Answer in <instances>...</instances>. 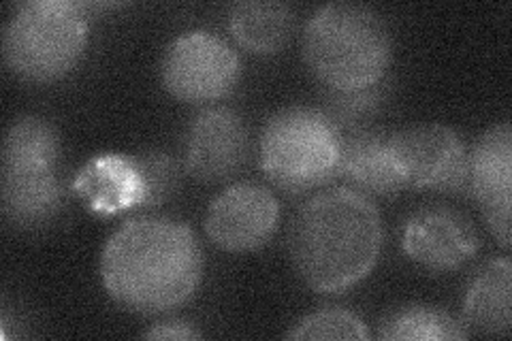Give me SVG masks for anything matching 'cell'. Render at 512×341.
Instances as JSON below:
<instances>
[{
    "mask_svg": "<svg viewBox=\"0 0 512 341\" xmlns=\"http://www.w3.org/2000/svg\"><path fill=\"white\" fill-rule=\"evenodd\" d=\"M229 28L235 41L246 50L254 54H276L291 39L295 11L278 0L235 3L229 13Z\"/></svg>",
    "mask_w": 512,
    "mask_h": 341,
    "instance_id": "obj_15",
    "label": "cell"
},
{
    "mask_svg": "<svg viewBox=\"0 0 512 341\" xmlns=\"http://www.w3.org/2000/svg\"><path fill=\"white\" fill-rule=\"evenodd\" d=\"M340 131L320 107L278 109L261 133V169L288 194H306L338 177Z\"/></svg>",
    "mask_w": 512,
    "mask_h": 341,
    "instance_id": "obj_5",
    "label": "cell"
},
{
    "mask_svg": "<svg viewBox=\"0 0 512 341\" xmlns=\"http://www.w3.org/2000/svg\"><path fill=\"white\" fill-rule=\"evenodd\" d=\"M62 139L52 120L43 116L15 118L3 139V162H50L60 165Z\"/></svg>",
    "mask_w": 512,
    "mask_h": 341,
    "instance_id": "obj_18",
    "label": "cell"
},
{
    "mask_svg": "<svg viewBox=\"0 0 512 341\" xmlns=\"http://www.w3.org/2000/svg\"><path fill=\"white\" fill-rule=\"evenodd\" d=\"M143 339H201V331L195 324L182 320V318H171L150 324L148 331H143Z\"/></svg>",
    "mask_w": 512,
    "mask_h": 341,
    "instance_id": "obj_22",
    "label": "cell"
},
{
    "mask_svg": "<svg viewBox=\"0 0 512 341\" xmlns=\"http://www.w3.org/2000/svg\"><path fill=\"white\" fill-rule=\"evenodd\" d=\"M301 50L325 90H361L387 77L393 41L376 9L329 3L310 15Z\"/></svg>",
    "mask_w": 512,
    "mask_h": 341,
    "instance_id": "obj_3",
    "label": "cell"
},
{
    "mask_svg": "<svg viewBox=\"0 0 512 341\" xmlns=\"http://www.w3.org/2000/svg\"><path fill=\"white\" fill-rule=\"evenodd\" d=\"M512 263L508 256L493 258L474 275L463 301L468 327L487 335H508L512 327Z\"/></svg>",
    "mask_w": 512,
    "mask_h": 341,
    "instance_id": "obj_14",
    "label": "cell"
},
{
    "mask_svg": "<svg viewBox=\"0 0 512 341\" xmlns=\"http://www.w3.org/2000/svg\"><path fill=\"white\" fill-rule=\"evenodd\" d=\"M242 75L235 47L205 28L175 37L160 60L165 90L184 103H214L224 99Z\"/></svg>",
    "mask_w": 512,
    "mask_h": 341,
    "instance_id": "obj_6",
    "label": "cell"
},
{
    "mask_svg": "<svg viewBox=\"0 0 512 341\" xmlns=\"http://www.w3.org/2000/svg\"><path fill=\"white\" fill-rule=\"evenodd\" d=\"M468 192L480 207L491 235L504 250L510 248L512 205V128L510 122L493 124L470 150Z\"/></svg>",
    "mask_w": 512,
    "mask_h": 341,
    "instance_id": "obj_11",
    "label": "cell"
},
{
    "mask_svg": "<svg viewBox=\"0 0 512 341\" xmlns=\"http://www.w3.org/2000/svg\"><path fill=\"white\" fill-rule=\"evenodd\" d=\"M389 86L391 81L384 77L378 84L361 90H325V103L320 109L327 113L338 131L367 126L387 101Z\"/></svg>",
    "mask_w": 512,
    "mask_h": 341,
    "instance_id": "obj_19",
    "label": "cell"
},
{
    "mask_svg": "<svg viewBox=\"0 0 512 341\" xmlns=\"http://www.w3.org/2000/svg\"><path fill=\"white\" fill-rule=\"evenodd\" d=\"M131 158L143 188V199L139 207L163 205L180 188V165L167 152L148 150L133 154Z\"/></svg>",
    "mask_w": 512,
    "mask_h": 341,
    "instance_id": "obj_20",
    "label": "cell"
},
{
    "mask_svg": "<svg viewBox=\"0 0 512 341\" xmlns=\"http://www.w3.org/2000/svg\"><path fill=\"white\" fill-rule=\"evenodd\" d=\"M389 145L406 188L468 192L470 150L453 128L438 122L406 126L389 135Z\"/></svg>",
    "mask_w": 512,
    "mask_h": 341,
    "instance_id": "obj_7",
    "label": "cell"
},
{
    "mask_svg": "<svg viewBox=\"0 0 512 341\" xmlns=\"http://www.w3.org/2000/svg\"><path fill=\"white\" fill-rule=\"evenodd\" d=\"M338 177H344L348 188L374 197H393L406 188L391 154L389 135L372 124L340 131Z\"/></svg>",
    "mask_w": 512,
    "mask_h": 341,
    "instance_id": "obj_13",
    "label": "cell"
},
{
    "mask_svg": "<svg viewBox=\"0 0 512 341\" xmlns=\"http://www.w3.org/2000/svg\"><path fill=\"white\" fill-rule=\"evenodd\" d=\"M252 141L246 120L231 107H207L190 120L182 141V162L190 177L224 182L246 167Z\"/></svg>",
    "mask_w": 512,
    "mask_h": 341,
    "instance_id": "obj_8",
    "label": "cell"
},
{
    "mask_svg": "<svg viewBox=\"0 0 512 341\" xmlns=\"http://www.w3.org/2000/svg\"><path fill=\"white\" fill-rule=\"evenodd\" d=\"M378 337L387 341H444L468 339V324L436 305L408 303L384 314Z\"/></svg>",
    "mask_w": 512,
    "mask_h": 341,
    "instance_id": "obj_17",
    "label": "cell"
},
{
    "mask_svg": "<svg viewBox=\"0 0 512 341\" xmlns=\"http://www.w3.org/2000/svg\"><path fill=\"white\" fill-rule=\"evenodd\" d=\"M203 278L197 235L180 220L137 216L109 235L101 254L107 295L135 314H167L195 295Z\"/></svg>",
    "mask_w": 512,
    "mask_h": 341,
    "instance_id": "obj_1",
    "label": "cell"
},
{
    "mask_svg": "<svg viewBox=\"0 0 512 341\" xmlns=\"http://www.w3.org/2000/svg\"><path fill=\"white\" fill-rule=\"evenodd\" d=\"M280 222L276 194L263 184L237 182L207 207L205 233L227 252H250L274 237Z\"/></svg>",
    "mask_w": 512,
    "mask_h": 341,
    "instance_id": "obj_9",
    "label": "cell"
},
{
    "mask_svg": "<svg viewBox=\"0 0 512 341\" xmlns=\"http://www.w3.org/2000/svg\"><path fill=\"white\" fill-rule=\"evenodd\" d=\"M288 339H370L367 324L344 307H323L303 316L286 333Z\"/></svg>",
    "mask_w": 512,
    "mask_h": 341,
    "instance_id": "obj_21",
    "label": "cell"
},
{
    "mask_svg": "<svg viewBox=\"0 0 512 341\" xmlns=\"http://www.w3.org/2000/svg\"><path fill=\"white\" fill-rule=\"evenodd\" d=\"M77 190L92 207L101 211H118L139 207L143 199L141 177L131 156H103L92 160L75 182Z\"/></svg>",
    "mask_w": 512,
    "mask_h": 341,
    "instance_id": "obj_16",
    "label": "cell"
},
{
    "mask_svg": "<svg viewBox=\"0 0 512 341\" xmlns=\"http://www.w3.org/2000/svg\"><path fill=\"white\" fill-rule=\"evenodd\" d=\"M90 37L86 7L69 0H28L13 9L3 30V56L13 75L50 84L82 60Z\"/></svg>",
    "mask_w": 512,
    "mask_h": 341,
    "instance_id": "obj_4",
    "label": "cell"
},
{
    "mask_svg": "<svg viewBox=\"0 0 512 341\" xmlns=\"http://www.w3.org/2000/svg\"><path fill=\"white\" fill-rule=\"evenodd\" d=\"M64 182L50 162H3L0 203L5 220L18 231H41L64 207Z\"/></svg>",
    "mask_w": 512,
    "mask_h": 341,
    "instance_id": "obj_12",
    "label": "cell"
},
{
    "mask_svg": "<svg viewBox=\"0 0 512 341\" xmlns=\"http://www.w3.org/2000/svg\"><path fill=\"white\" fill-rule=\"evenodd\" d=\"M404 252L429 271H455L472 261L480 239L474 222L451 205H425L408 216Z\"/></svg>",
    "mask_w": 512,
    "mask_h": 341,
    "instance_id": "obj_10",
    "label": "cell"
},
{
    "mask_svg": "<svg viewBox=\"0 0 512 341\" xmlns=\"http://www.w3.org/2000/svg\"><path fill=\"white\" fill-rule=\"evenodd\" d=\"M382 241L374 201L344 186L318 190L295 209L286 246L303 284L316 292H342L370 275Z\"/></svg>",
    "mask_w": 512,
    "mask_h": 341,
    "instance_id": "obj_2",
    "label": "cell"
}]
</instances>
